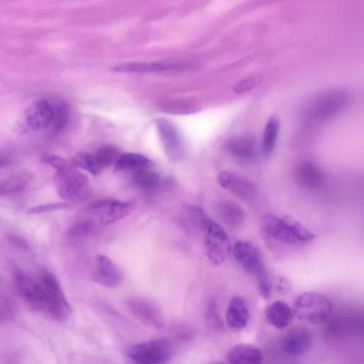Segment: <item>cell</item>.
<instances>
[{
    "label": "cell",
    "instance_id": "7",
    "mask_svg": "<svg viewBox=\"0 0 364 364\" xmlns=\"http://www.w3.org/2000/svg\"><path fill=\"white\" fill-rule=\"evenodd\" d=\"M205 247L210 262L218 266L223 264L230 252V241L227 232L218 223L209 219L204 228Z\"/></svg>",
    "mask_w": 364,
    "mask_h": 364
},
{
    "label": "cell",
    "instance_id": "23",
    "mask_svg": "<svg viewBox=\"0 0 364 364\" xmlns=\"http://www.w3.org/2000/svg\"><path fill=\"white\" fill-rule=\"evenodd\" d=\"M151 164V161L145 156L137 153L120 154L114 165L117 171L124 170L137 171L149 168Z\"/></svg>",
    "mask_w": 364,
    "mask_h": 364
},
{
    "label": "cell",
    "instance_id": "29",
    "mask_svg": "<svg viewBox=\"0 0 364 364\" xmlns=\"http://www.w3.org/2000/svg\"><path fill=\"white\" fill-rule=\"evenodd\" d=\"M70 204L66 202L50 203L32 207L27 210L28 214H38L67 208Z\"/></svg>",
    "mask_w": 364,
    "mask_h": 364
},
{
    "label": "cell",
    "instance_id": "3",
    "mask_svg": "<svg viewBox=\"0 0 364 364\" xmlns=\"http://www.w3.org/2000/svg\"><path fill=\"white\" fill-rule=\"evenodd\" d=\"M264 228L265 232L272 237L288 245H302L315 237L300 222L289 215H267Z\"/></svg>",
    "mask_w": 364,
    "mask_h": 364
},
{
    "label": "cell",
    "instance_id": "9",
    "mask_svg": "<svg viewBox=\"0 0 364 364\" xmlns=\"http://www.w3.org/2000/svg\"><path fill=\"white\" fill-rule=\"evenodd\" d=\"M217 180L220 186L233 193L243 200L251 201L255 198L257 190L247 178L232 171L220 172Z\"/></svg>",
    "mask_w": 364,
    "mask_h": 364
},
{
    "label": "cell",
    "instance_id": "28",
    "mask_svg": "<svg viewBox=\"0 0 364 364\" xmlns=\"http://www.w3.org/2000/svg\"><path fill=\"white\" fill-rule=\"evenodd\" d=\"M119 155V151L115 147L105 146L101 147L95 156L98 164L102 169L112 164L114 165Z\"/></svg>",
    "mask_w": 364,
    "mask_h": 364
},
{
    "label": "cell",
    "instance_id": "13",
    "mask_svg": "<svg viewBox=\"0 0 364 364\" xmlns=\"http://www.w3.org/2000/svg\"><path fill=\"white\" fill-rule=\"evenodd\" d=\"M134 205V201L105 199L95 202L92 208L98 212L101 223L109 225L127 216Z\"/></svg>",
    "mask_w": 364,
    "mask_h": 364
},
{
    "label": "cell",
    "instance_id": "17",
    "mask_svg": "<svg viewBox=\"0 0 364 364\" xmlns=\"http://www.w3.org/2000/svg\"><path fill=\"white\" fill-rule=\"evenodd\" d=\"M55 109L46 100L36 102L28 109L26 120L28 125L34 130L46 128L54 119Z\"/></svg>",
    "mask_w": 364,
    "mask_h": 364
},
{
    "label": "cell",
    "instance_id": "25",
    "mask_svg": "<svg viewBox=\"0 0 364 364\" xmlns=\"http://www.w3.org/2000/svg\"><path fill=\"white\" fill-rule=\"evenodd\" d=\"M279 130V120L272 116L266 124L263 133L262 148L266 154H270L274 149Z\"/></svg>",
    "mask_w": 364,
    "mask_h": 364
},
{
    "label": "cell",
    "instance_id": "2",
    "mask_svg": "<svg viewBox=\"0 0 364 364\" xmlns=\"http://www.w3.org/2000/svg\"><path fill=\"white\" fill-rule=\"evenodd\" d=\"M233 255L242 268L257 279L259 291L264 299L272 296V282L258 249L250 242L237 241Z\"/></svg>",
    "mask_w": 364,
    "mask_h": 364
},
{
    "label": "cell",
    "instance_id": "24",
    "mask_svg": "<svg viewBox=\"0 0 364 364\" xmlns=\"http://www.w3.org/2000/svg\"><path fill=\"white\" fill-rule=\"evenodd\" d=\"M133 181L139 189L151 191L161 186L162 179L158 173L146 168L135 171Z\"/></svg>",
    "mask_w": 364,
    "mask_h": 364
},
{
    "label": "cell",
    "instance_id": "14",
    "mask_svg": "<svg viewBox=\"0 0 364 364\" xmlns=\"http://www.w3.org/2000/svg\"><path fill=\"white\" fill-rule=\"evenodd\" d=\"M313 335L310 329L305 326H295L291 328L284 337V350L292 356L304 354L310 348Z\"/></svg>",
    "mask_w": 364,
    "mask_h": 364
},
{
    "label": "cell",
    "instance_id": "8",
    "mask_svg": "<svg viewBox=\"0 0 364 364\" xmlns=\"http://www.w3.org/2000/svg\"><path fill=\"white\" fill-rule=\"evenodd\" d=\"M350 95L346 90H331L316 97L311 103L310 115L319 120L331 118L348 105Z\"/></svg>",
    "mask_w": 364,
    "mask_h": 364
},
{
    "label": "cell",
    "instance_id": "30",
    "mask_svg": "<svg viewBox=\"0 0 364 364\" xmlns=\"http://www.w3.org/2000/svg\"><path fill=\"white\" fill-rule=\"evenodd\" d=\"M92 229V224L87 221H80L74 224L68 230V236L77 238L87 235Z\"/></svg>",
    "mask_w": 364,
    "mask_h": 364
},
{
    "label": "cell",
    "instance_id": "15",
    "mask_svg": "<svg viewBox=\"0 0 364 364\" xmlns=\"http://www.w3.org/2000/svg\"><path fill=\"white\" fill-rule=\"evenodd\" d=\"M224 146L230 156L242 161H252L258 154L257 142L253 136H237L230 138Z\"/></svg>",
    "mask_w": 364,
    "mask_h": 364
},
{
    "label": "cell",
    "instance_id": "1",
    "mask_svg": "<svg viewBox=\"0 0 364 364\" xmlns=\"http://www.w3.org/2000/svg\"><path fill=\"white\" fill-rule=\"evenodd\" d=\"M14 278L19 295L33 310L46 314L58 322H64L69 318L70 306L51 272L43 270L34 277L16 269Z\"/></svg>",
    "mask_w": 364,
    "mask_h": 364
},
{
    "label": "cell",
    "instance_id": "21",
    "mask_svg": "<svg viewBox=\"0 0 364 364\" xmlns=\"http://www.w3.org/2000/svg\"><path fill=\"white\" fill-rule=\"evenodd\" d=\"M180 68L176 64L164 63H127L113 68L117 72L159 73L176 70Z\"/></svg>",
    "mask_w": 364,
    "mask_h": 364
},
{
    "label": "cell",
    "instance_id": "5",
    "mask_svg": "<svg viewBox=\"0 0 364 364\" xmlns=\"http://www.w3.org/2000/svg\"><path fill=\"white\" fill-rule=\"evenodd\" d=\"M55 181L59 196L66 203L85 200L90 193V186L85 175L76 169L74 164L67 161L55 169Z\"/></svg>",
    "mask_w": 364,
    "mask_h": 364
},
{
    "label": "cell",
    "instance_id": "22",
    "mask_svg": "<svg viewBox=\"0 0 364 364\" xmlns=\"http://www.w3.org/2000/svg\"><path fill=\"white\" fill-rule=\"evenodd\" d=\"M216 209L220 218L230 227L239 226L244 221L243 210L232 201H220L218 203Z\"/></svg>",
    "mask_w": 364,
    "mask_h": 364
},
{
    "label": "cell",
    "instance_id": "27",
    "mask_svg": "<svg viewBox=\"0 0 364 364\" xmlns=\"http://www.w3.org/2000/svg\"><path fill=\"white\" fill-rule=\"evenodd\" d=\"M73 164L93 176L100 174L102 170L98 164L95 155L87 153H81L76 155L73 160Z\"/></svg>",
    "mask_w": 364,
    "mask_h": 364
},
{
    "label": "cell",
    "instance_id": "11",
    "mask_svg": "<svg viewBox=\"0 0 364 364\" xmlns=\"http://www.w3.org/2000/svg\"><path fill=\"white\" fill-rule=\"evenodd\" d=\"M129 311L144 325L160 329L164 326V317L159 309L152 302L141 298L127 301Z\"/></svg>",
    "mask_w": 364,
    "mask_h": 364
},
{
    "label": "cell",
    "instance_id": "10",
    "mask_svg": "<svg viewBox=\"0 0 364 364\" xmlns=\"http://www.w3.org/2000/svg\"><path fill=\"white\" fill-rule=\"evenodd\" d=\"M156 126L167 158L172 161L178 160L183 149L178 129L172 122L164 118L158 119Z\"/></svg>",
    "mask_w": 364,
    "mask_h": 364
},
{
    "label": "cell",
    "instance_id": "6",
    "mask_svg": "<svg viewBox=\"0 0 364 364\" xmlns=\"http://www.w3.org/2000/svg\"><path fill=\"white\" fill-rule=\"evenodd\" d=\"M171 343L164 338L135 344L127 350L132 364H166L172 355Z\"/></svg>",
    "mask_w": 364,
    "mask_h": 364
},
{
    "label": "cell",
    "instance_id": "12",
    "mask_svg": "<svg viewBox=\"0 0 364 364\" xmlns=\"http://www.w3.org/2000/svg\"><path fill=\"white\" fill-rule=\"evenodd\" d=\"M92 279L106 287H115L122 282V273L119 267L107 256L98 255L91 273Z\"/></svg>",
    "mask_w": 364,
    "mask_h": 364
},
{
    "label": "cell",
    "instance_id": "18",
    "mask_svg": "<svg viewBox=\"0 0 364 364\" xmlns=\"http://www.w3.org/2000/svg\"><path fill=\"white\" fill-rule=\"evenodd\" d=\"M225 319L229 327L234 330H242L247 326L249 309L243 297L234 296L231 298L227 306Z\"/></svg>",
    "mask_w": 364,
    "mask_h": 364
},
{
    "label": "cell",
    "instance_id": "32",
    "mask_svg": "<svg viewBox=\"0 0 364 364\" xmlns=\"http://www.w3.org/2000/svg\"><path fill=\"white\" fill-rule=\"evenodd\" d=\"M9 240L10 242H11L14 245L22 248V249H28V242L22 237L11 235L9 236Z\"/></svg>",
    "mask_w": 364,
    "mask_h": 364
},
{
    "label": "cell",
    "instance_id": "4",
    "mask_svg": "<svg viewBox=\"0 0 364 364\" xmlns=\"http://www.w3.org/2000/svg\"><path fill=\"white\" fill-rule=\"evenodd\" d=\"M291 309L294 316L299 321L318 325L325 322L331 316L333 304L328 296L321 293L306 291L295 299Z\"/></svg>",
    "mask_w": 364,
    "mask_h": 364
},
{
    "label": "cell",
    "instance_id": "16",
    "mask_svg": "<svg viewBox=\"0 0 364 364\" xmlns=\"http://www.w3.org/2000/svg\"><path fill=\"white\" fill-rule=\"evenodd\" d=\"M294 179L302 188L316 189L323 185L324 175L322 171L314 163L304 161L295 168Z\"/></svg>",
    "mask_w": 364,
    "mask_h": 364
},
{
    "label": "cell",
    "instance_id": "20",
    "mask_svg": "<svg viewBox=\"0 0 364 364\" xmlns=\"http://www.w3.org/2000/svg\"><path fill=\"white\" fill-rule=\"evenodd\" d=\"M264 314L267 321L277 329L288 327L294 318L291 307L283 301H276L268 305Z\"/></svg>",
    "mask_w": 364,
    "mask_h": 364
},
{
    "label": "cell",
    "instance_id": "31",
    "mask_svg": "<svg viewBox=\"0 0 364 364\" xmlns=\"http://www.w3.org/2000/svg\"><path fill=\"white\" fill-rule=\"evenodd\" d=\"M261 75H255L239 82L235 87L234 90L237 93H242L252 90L262 81Z\"/></svg>",
    "mask_w": 364,
    "mask_h": 364
},
{
    "label": "cell",
    "instance_id": "19",
    "mask_svg": "<svg viewBox=\"0 0 364 364\" xmlns=\"http://www.w3.org/2000/svg\"><path fill=\"white\" fill-rule=\"evenodd\" d=\"M230 364H262L263 354L257 346L250 343H237L228 352Z\"/></svg>",
    "mask_w": 364,
    "mask_h": 364
},
{
    "label": "cell",
    "instance_id": "26",
    "mask_svg": "<svg viewBox=\"0 0 364 364\" xmlns=\"http://www.w3.org/2000/svg\"><path fill=\"white\" fill-rule=\"evenodd\" d=\"M27 180L21 176H12L0 179V197L17 194L27 186Z\"/></svg>",
    "mask_w": 364,
    "mask_h": 364
}]
</instances>
